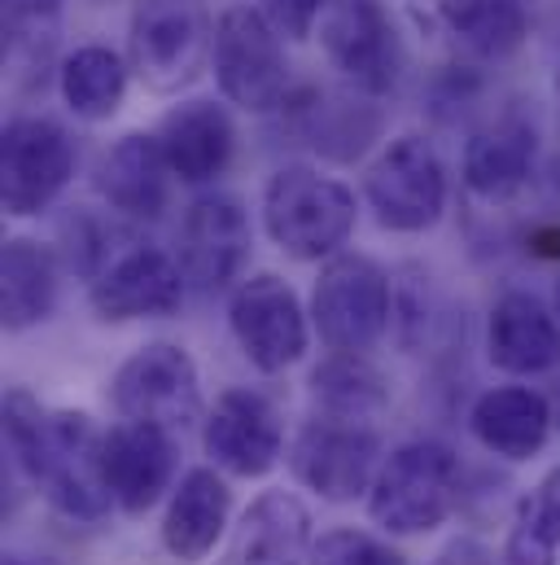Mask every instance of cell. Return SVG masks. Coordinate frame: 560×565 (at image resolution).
Segmentation results:
<instances>
[{"label": "cell", "instance_id": "3957f363", "mask_svg": "<svg viewBox=\"0 0 560 565\" xmlns=\"http://www.w3.org/2000/svg\"><path fill=\"white\" fill-rule=\"evenodd\" d=\"M460 491V456L438 438H408L386 451L368 487V518L390 540H420L455 513Z\"/></svg>", "mask_w": 560, "mask_h": 565}, {"label": "cell", "instance_id": "6da1fadb", "mask_svg": "<svg viewBox=\"0 0 560 565\" xmlns=\"http://www.w3.org/2000/svg\"><path fill=\"white\" fill-rule=\"evenodd\" d=\"M4 451L13 469L71 522H101L115 500L106 487V429L84 408H44L26 386L4 391Z\"/></svg>", "mask_w": 560, "mask_h": 565}, {"label": "cell", "instance_id": "836d02e7", "mask_svg": "<svg viewBox=\"0 0 560 565\" xmlns=\"http://www.w3.org/2000/svg\"><path fill=\"white\" fill-rule=\"evenodd\" d=\"M333 0H259V9L268 13V22L277 26L289 44H302L320 31V18Z\"/></svg>", "mask_w": 560, "mask_h": 565}, {"label": "cell", "instance_id": "9a60e30c", "mask_svg": "<svg viewBox=\"0 0 560 565\" xmlns=\"http://www.w3.org/2000/svg\"><path fill=\"white\" fill-rule=\"evenodd\" d=\"M202 451L228 478H268L289 451L280 408L255 386L219 391L202 417Z\"/></svg>", "mask_w": 560, "mask_h": 565}, {"label": "cell", "instance_id": "8992f818", "mask_svg": "<svg viewBox=\"0 0 560 565\" xmlns=\"http://www.w3.org/2000/svg\"><path fill=\"white\" fill-rule=\"evenodd\" d=\"M311 329L329 351L368 355L395 320V281L390 273L359 250H342L320 264L311 285Z\"/></svg>", "mask_w": 560, "mask_h": 565}, {"label": "cell", "instance_id": "484cf974", "mask_svg": "<svg viewBox=\"0 0 560 565\" xmlns=\"http://www.w3.org/2000/svg\"><path fill=\"white\" fill-rule=\"evenodd\" d=\"M132 79L137 75H132L128 53L93 40V44H75L62 57V66H57V97H62V106L79 124H110L123 110Z\"/></svg>", "mask_w": 560, "mask_h": 565}, {"label": "cell", "instance_id": "4dcf8cb0", "mask_svg": "<svg viewBox=\"0 0 560 565\" xmlns=\"http://www.w3.org/2000/svg\"><path fill=\"white\" fill-rule=\"evenodd\" d=\"M57 255H62V264H66V273H75V277H84V281H93L119 250L110 246L115 242V228L97 215V211H84V206H75L66 220H62V228H57Z\"/></svg>", "mask_w": 560, "mask_h": 565}, {"label": "cell", "instance_id": "f546056e", "mask_svg": "<svg viewBox=\"0 0 560 565\" xmlns=\"http://www.w3.org/2000/svg\"><path fill=\"white\" fill-rule=\"evenodd\" d=\"M560 557V465L548 469L513 509L504 535V565H557Z\"/></svg>", "mask_w": 560, "mask_h": 565}, {"label": "cell", "instance_id": "83f0119b", "mask_svg": "<svg viewBox=\"0 0 560 565\" xmlns=\"http://www.w3.org/2000/svg\"><path fill=\"white\" fill-rule=\"evenodd\" d=\"M62 4L66 0H4V71L18 88H44L62 57Z\"/></svg>", "mask_w": 560, "mask_h": 565}, {"label": "cell", "instance_id": "ac0fdd59", "mask_svg": "<svg viewBox=\"0 0 560 565\" xmlns=\"http://www.w3.org/2000/svg\"><path fill=\"white\" fill-rule=\"evenodd\" d=\"M101 460L115 509L123 518H144L180 482V434L153 422H115Z\"/></svg>", "mask_w": 560, "mask_h": 565}, {"label": "cell", "instance_id": "7402d4cb", "mask_svg": "<svg viewBox=\"0 0 560 565\" xmlns=\"http://www.w3.org/2000/svg\"><path fill=\"white\" fill-rule=\"evenodd\" d=\"M311 544V509L293 491L272 487L241 509L224 553L211 565H302Z\"/></svg>", "mask_w": 560, "mask_h": 565}, {"label": "cell", "instance_id": "7c38bea8", "mask_svg": "<svg viewBox=\"0 0 560 565\" xmlns=\"http://www.w3.org/2000/svg\"><path fill=\"white\" fill-rule=\"evenodd\" d=\"M228 333L246 364L263 377H280L311 351V307L280 273H255L228 298Z\"/></svg>", "mask_w": 560, "mask_h": 565}, {"label": "cell", "instance_id": "52a82bcc", "mask_svg": "<svg viewBox=\"0 0 560 565\" xmlns=\"http://www.w3.org/2000/svg\"><path fill=\"white\" fill-rule=\"evenodd\" d=\"M289 40L259 4H228L215 22L211 75L219 97L246 115H277L289 102Z\"/></svg>", "mask_w": 560, "mask_h": 565}, {"label": "cell", "instance_id": "4fadbf2b", "mask_svg": "<svg viewBox=\"0 0 560 565\" xmlns=\"http://www.w3.org/2000/svg\"><path fill=\"white\" fill-rule=\"evenodd\" d=\"M250 250H255V228H250V211L237 193H202L189 202L184 220H180V237H175V259L184 268V281L197 294H224L246 281L250 268Z\"/></svg>", "mask_w": 560, "mask_h": 565}, {"label": "cell", "instance_id": "7a4b0ae2", "mask_svg": "<svg viewBox=\"0 0 560 565\" xmlns=\"http://www.w3.org/2000/svg\"><path fill=\"white\" fill-rule=\"evenodd\" d=\"M263 233L293 264H329L359 224V198L315 162H284L263 184Z\"/></svg>", "mask_w": 560, "mask_h": 565}, {"label": "cell", "instance_id": "2e32d148", "mask_svg": "<svg viewBox=\"0 0 560 565\" xmlns=\"http://www.w3.org/2000/svg\"><path fill=\"white\" fill-rule=\"evenodd\" d=\"M184 268L162 246H128L88 281V311L101 324L166 320L184 307Z\"/></svg>", "mask_w": 560, "mask_h": 565}, {"label": "cell", "instance_id": "5b68a950", "mask_svg": "<svg viewBox=\"0 0 560 565\" xmlns=\"http://www.w3.org/2000/svg\"><path fill=\"white\" fill-rule=\"evenodd\" d=\"M359 193L381 233L420 237L442 224L451 202V175L438 145L424 132H399L368 158Z\"/></svg>", "mask_w": 560, "mask_h": 565}, {"label": "cell", "instance_id": "603a6c76", "mask_svg": "<svg viewBox=\"0 0 560 565\" xmlns=\"http://www.w3.org/2000/svg\"><path fill=\"white\" fill-rule=\"evenodd\" d=\"M171 162L158 145V132H123L97 158L93 189L119 220H158L171 198Z\"/></svg>", "mask_w": 560, "mask_h": 565}, {"label": "cell", "instance_id": "1f68e13d", "mask_svg": "<svg viewBox=\"0 0 560 565\" xmlns=\"http://www.w3.org/2000/svg\"><path fill=\"white\" fill-rule=\"evenodd\" d=\"M306 565H408V557L373 535V531H359V526H333L324 531L315 544H311V557Z\"/></svg>", "mask_w": 560, "mask_h": 565}, {"label": "cell", "instance_id": "ab89813d", "mask_svg": "<svg viewBox=\"0 0 560 565\" xmlns=\"http://www.w3.org/2000/svg\"><path fill=\"white\" fill-rule=\"evenodd\" d=\"M557 88H560V62H557Z\"/></svg>", "mask_w": 560, "mask_h": 565}, {"label": "cell", "instance_id": "d6a6232c", "mask_svg": "<svg viewBox=\"0 0 560 565\" xmlns=\"http://www.w3.org/2000/svg\"><path fill=\"white\" fill-rule=\"evenodd\" d=\"M424 281L429 277L420 268H403V277L395 281V320H390V333H395V342L403 351H417L420 342H424V333H429L433 302H429V285Z\"/></svg>", "mask_w": 560, "mask_h": 565}, {"label": "cell", "instance_id": "9c48e42d", "mask_svg": "<svg viewBox=\"0 0 560 565\" xmlns=\"http://www.w3.org/2000/svg\"><path fill=\"white\" fill-rule=\"evenodd\" d=\"M315 35L324 62L351 93L390 97L408 75V44L381 0H333Z\"/></svg>", "mask_w": 560, "mask_h": 565}, {"label": "cell", "instance_id": "f1b7e54d", "mask_svg": "<svg viewBox=\"0 0 560 565\" xmlns=\"http://www.w3.org/2000/svg\"><path fill=\"white\" fill-rule=\"evenodd\" d=\"M368 102H377V97H364V93H355V97L320 93L315 97L311 93L306 102H293L302 141L311 145L315 153H324V158H337V162L359 158L368 149V141L377 137V128H381V119L368 110Z\"/></svg>", "mask_w": 560, "mask_h": 565}, {"label": "cell", "instance_id": "d6986e66", "mask_svg": "<svg viewBox=\"0 0 560 565\" xmlns=\"http://www.w3.org/2000/svg\"><path fill=\"white\" fill-rule=\"evenodd\" d=\"M153 132L171 162L175 184H189V189L215 184L237 158V124L228 115V102H215V97H189L171 106Z\"/></svg>", "mask_w": 560, "mask_h": 565}, {"label": "cell", "instance_id": "30bf717a", "mask_svg": "<svg viewBox=\"0 0 560 565\" xmlns=\"http://www.w3.org/2000/svg\"><path fill=\"white\" fill-rule=\"evenodd\" d=\"M293 482L320 495L324 504H355L368 500V487L386 460L381 434L368 422H342V417H306L293 429L284 451Z\"/></svg>", "mask_w": 560, "mask_h": 565}, {"label": "cell", "instance_id": "cb8c5ba5", "mask_svg": "<svg viewBox=\"0 0 560 565\" xmlns=\"http://www.w3.org/2000/svg\"><path fill=\"white\" fill-rule=\"evenodd\" d=\"M552 422L557 417H552L548 395L535 386H521V382L491 386L469 408V434L477 438V447L508 465L535 460L552 438Z\"/></svg>", "mask_w": 560, "mask_h": 565}, {"label": "cell", "instance_id": "d590c367", "mask_svg": "<svg viewBox=\"0 0 560 565\" xmlns=\"http://www.w3.org/2000/svg\"><path fill=\"white\" fill-rule=\"evenodd\" d=\"M526 255H539V259H560V220H539L526 228Z\"/></svg>", "mask_w": 560, "mask_h": 565}, {"label": "cell", "instance_id": "d4e9b609", "mask_svg": "<svg viewBox=\"0 0 560 565\" xmlns=\"http://www.w3.org/2000/svg\"><path fill=\"white\" fill-rule=\"evenodd\" d=\"M62 255L57 246L13 233L0 250V329L4 333H31L53 320L62 298Z\"/></svg>", "mask_w": 560, "mask_h": 565}, {"label": "cell", "instance_id": "ffe728a7", "mask_svg": "<svg viewBox=\"0 0 560 565\" xmlns=\"http://www.w3.org/2000/svg\"><path fill=\"white\" fill-rule=\"evenodd\" d=\"M486 360L508 377L560 369V316L535 289H504L486 311Z\"/></svg>", "mask_w": 560, "mask_h": 565}, {"label": "cell", "instance_id": "8fae6325", "mask_svg": "<svg viewBox=\"0 0 560 565\" xmlns=\"http://www.w3.org/2000/svg\"><path fill=\"white\" fill-rule=\"evenodd\" d=\"M106 399L119 422L166 425L180 438H184V429L202 425L206 417L197 360L180 342H144L140 351H132L115 369Z\"/></svg>", "mask_w": 560, "mask_h": 565}, {"label": "cell", "instance_id": "8d00e7d4", "mask_svg": "<svg viewBox=\"0 0 560 565\" xmlns=\"http://www.w3.org/2000/svg\"><path fill=\"white\" fill-rule=\"evenodd\" d=\"M539 189H543V202L560 215V137L539 162Z\"/></svg>", "mask_w": 560, "mask_h": 565}, {"label": "cell", "instance_id": "5bb4252c", "mask_svg": "<svg viewBox=\"0 0 560 565\" xmlns=\"http://www.w3.org/2000/svg\"><path fill=\"white\" fill-rule=\"evenodd\" d=\"M539 162H543V137L535 115L521 106H504L469 132L460 153V180L469 198L504 206L539 180Z\"/></svg>", "mask_w": 560, "mask_h": 565}, {"label": "cell", "instance_id": "4316f807", "mask_svg": "<svg viewBox=\"0 0 560 565\" xmlns=\"http://www.w3.org/2000/svg\"><path fill=\"white\" fill-rule=\"evenodd\" d=\"M306 395H311L315 413H324V417L373 425L390 408V377H386L368 355L329 351V355L311 369Z\"/></svg>", "mask_w": 560, "mask_h": 565}, {"label": "cell", "instance_id": "44dd1931", "mask_svg": "<svg viewBox=\"0 0 560 565\" xmlns=\"http://www.w3.org/2000/svg\"><path fill=\"white\" fill-rule=\"evenodd\" d=\"M233 531V491L228 473L215 465H193L166 495L162 513V548L180 565H197L215 553V544Z\"/></svg>", "mask_w": 560, "mask_h": 565}, {"label": "cell", "instance_id": "ba28073f", "mask_svg": "<svg viewBox=\"0 0 560 565\" xmlns=\"http://www.w3.org/2000/svg\"><path fill=\"white\" fill-rule=\"evenodd\" d=\"M79 171V137L53 115H13L0 132V206L9 220H40Z\"/></svg>", "mask_w": 560, "mask_h": 565}, {"label": "cell", "instance_id": "74e56055", "mask_svg": "<svg viewBox=\"0 0 560 565\" xmlns=\"http://www.w3.org/2000/svg\"><path fill=\"white\" fill-rule=\"evenodd\" d=\"M552 307H557V316H560V273H557V285H552Z\"/></svg>", "mask_w": 560, "mask_h": 565}, {"label": "cell", "instance_id": "e575fe53", "mask_svg": "<svg viewBox=\"0 0 560 565\" xmlns=\"http://www.w3.org/2000/svg\"><path fill=\"white\" fill-rule=\"evenodd\" d=\"M429 565H504V562H499L482 540L460 535V540H451V544H446V548H442Z\"/></svg>", "mask_w": 560, "mask_h": 565}, {"label": "cell", "instance_id": "277c9868", "mask_svg": "<svg viewBox=\"0 0 560 565\" xmlns=\"http://www.w3.org/2000/svg\"><path fill=\"white\" fill-rule=\"evenodd\" d=\"M215 22L206 0H137L128 18V62L144 93H189L211 71Z\"/></svg>", "mask_w": 560, "mask_h": 565}, {"label": "cell", "instance_id": "f35d334b", "mask_svg": "<svg viewBox=\"0 0 560 565\" xmlns=\"http://www.w3.org/2000/svg\"><path fill=\"white\" fill-rule=\"evenodd\" d=\"M4 565H31L26 557H4Z\"/></svg>", "mask_w": 560, "mask_h": 565}, {"label": "cell", "instance_id": "e0dca14e", "mask_svg": "<svg viewBox=\"0 0 560 565\" xmlns=\"http://www.w3.org/2000/svg\"><path fill=\"white\" fill-rule=\"evenodd\" d=\"M408 18L473 62H504L530 35V0H408Z\"/></svg>", "mask_w": 560, "mask_h": 565}]
</instances>
